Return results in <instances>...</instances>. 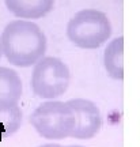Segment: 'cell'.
Instances as JSON below:
<instances>
[{
	"mask_svg": "<svg viewBox=\"0 0 140 147\" xmlns=\"http://www.w3.org/2000/svg\"><path fill=\"white\" fill-rule=\"evenodd\" d=\"M1 51L7 61L27 68L45 56L48 40L41 27L33 21L15 19L7 23L0 36Z\"/></svg>",
	"mask_w": 140,
	"mask_h": 147,
	"instance_id": "cell-1",
	"label": "cell"
},
{
	"mask_svg": "<svg viewBox=\"0 0 140 147\" xmlns=\"http://www.w3.org/2000/svg\"><path fill=\"white\" fill-rule=\"evenodd\" d=\"M112 36L108 15L95 8L78 11L67 25V37L80 49H98Z\"/></svg>",
	"mask_w": 140,
	"mask_h": 147,
	"instance_id": "cell-2",
	"label": "cell"
},
{
	"mask_svg": "<svg viewBox=\"0 0 140 147\" xmlns=\"http://www.w3.org/2000/svg\"><path fill=\"white\" fill-rule=\"evenodd\" d=\"M30 124L44 139L63 140L71 138L75 116L67 102L50 100L37 106L30 116Z\"/></svg>",
	"mask_w": 140,
	"mask_h": 147,
	"instance_id": "cell-3",
	"label": "cell"
},
{
	"mask_svg": "<svg viewBox=\"0 0 140 147\" xmlns=\"http://www.w3.org/2000/svg\"><path fill=\"white\" fill-rule=\"evenodd\" d=\"M31 90L44 100H56L67 93L71 83L68 65L59 57L44 56L34 64L31 74Z\"/></svg>",
	"mask_w": 140,
	"mask_h": 147,
	"instance_id": "cell-4",
	"label": "cell"
},
{
	"mask_svg": "<svg viewBox=\"0 0 140 147\" xmlns=\"http://www.w3.org/2000/svg\"><path fill=\"white\" fill-rule=\"evenodd\" d=\"M67 105L75 116V127L71 138L88 140L97 136L102 128V115L97 104L86 98H72L67 101Z\"/></svg>",
	"mask_w": 140,
	"mask_h": 147,
	"instance_id": "cell-5",
	"label": "cell"
},
{
	"mask_svg": "<svg viewBox=\"0 0 140 147\" xmlns=\"http://www.w3.org/2000/svg\"><path fill=\"white\" fill-rule=\"evenodd\" d=\"M7 10L18 19H40L55 7V0H4Z\"/></svg>",
	"mask_w": 140,
	"mask_h": 147,
	"instance_id": "cell-6",
	"label": "cell"
},
{
	"mask_svg": "<svg viewBox=\"0 0 140 147\" xmlns=\"http://www.w3.org/2000/svg\"><path fill=\"white\" fill-rule=\"evenodd\" d=\"M105 71L114 80L124 79V37H116L108 44L104 52Z\"/></svg>",
	"mask_w": 140,
	"mask_h": 147,
	"instance_id": "cell-7",
	"label": "cell"
},
{
	"mask_svg": "<svg viewBox=\"0 0 140 147\" xmlns=\"http://www.w3.org/2000/svg\"><path fill=\"white\" fill-rule=\"evenodd\" d=\"M23 115L18 102L0 101V139H7L19 131Z\"/></svg>",
	"mask_w": 140,
	"mask_h": 147,
	"instance_id": "cell-8",
	"label": "cell"
},
{
	"mask_svg": "<svg viewBox=\"0 0 140 147\" xmlns=\"http://www.w3.org/2000/svg\"><path fill=\"white\" fill-rule=\"evenodd\" d=\"M23 93L22 79L15 69L0 67V101L19 102Z\"/></svg>",
	"mask_w": 140,
	"mask_h": 147,
	"instance_id": "cell-9",
	"label": "cell"
},
{
	"mask_svg": "<svg viewBox=\"0 0 140 147\" xmlns=\"http://www.w3.org/2000/svg\"><path fill=\"white\" fill-rule=\"evenodd\" d=\"M40 147H61L60 144H57V143H46V144H42Z\"/></svg>",
	"mask_w": 140,
	"mask_h": 147,
	"instance_id": "cell-10",
	"label": "cell"
},
{
	"mask_svg": "<svg viewBox=\"0 0 140 147\" xmlns=\"http://www.w3.org/2000/svg\"><path fill=\"white\" fill-rule=\"evenodd\" d=\"M61 147H84V146H80V144H69V146H61Z\"/></svg>",
	"mask_w": 140,
	"mask_h": 147,
	"instance_id": "cell-11",
	"label": "cell"
},
{
	"mask_svg": "<svg viewBox=\"0 0 140 147\" xmlns=\"http://www.w3.org/2000/svg\"><path fill=\"white\" fill-rule=\"evenodd\" d=\"M1 56H3V51H1V42H0V59H1Z\"/></svg>",
	"mask_w": 140,
	"mask_h": 147,
	"instance_id": "cell-12",
	"label": "cell"
}]
</instances>
